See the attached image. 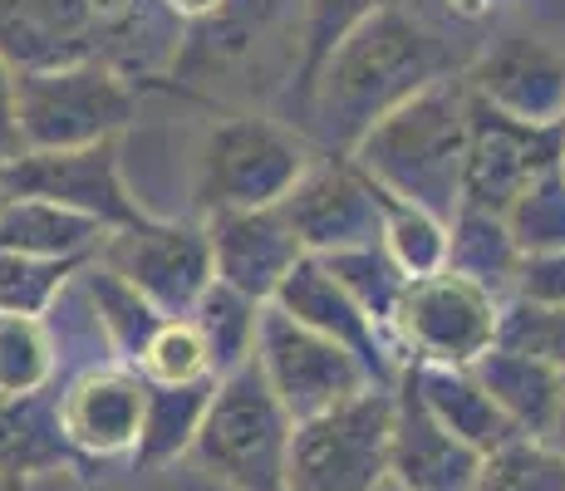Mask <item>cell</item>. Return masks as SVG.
I'll use <instances>...</instances> for the list:
<instances>
[{"mask_svg": "<svg viewBox=\"0 0 565 491\" xmlns=\"http://www.w3.org/2000/svg\"><path fill=\"white\" fill-rule=\"evenodd\" d=\"M472 50L477 45L452 40V30L423 15L418 6L388 0L350 35L334 40L300 84V104H306L300 134L320 152H350L364 128L379 124L408 94L443 74H462Z\"/></svg>", "mask_w": 565, "mask_h": 491, "instance_id": "cell-1", "label": "cell"}, {"mask_svg": "<svg viewBox=\"0 0 565 491\" xmlns=\"http://www.w3.org/2000/svg\"><path fill=\"white\" fill-rule=\"evenodd\" d=\"M467 79L443 74L423 84L379 124H369L350 148L354 168L384 196L448 222L462 206V162H467Z\"/></svg>", "mask_w": 565, "mask_h": 491, "instance_id": "cell-2", "label": "cell"}, {"mask_svg": "<svg viewBox=\"0 0 565 491\" xmlns=\"http://www.w3.org/2000/svg\"><path fill=\"white\" fill-rule=\"evenodd\" d=\"M315 152L320 148L296 124L260 108L212 118L192 143V216L276 206Z\"/></svg>", "mask_w": 565, "mask_h": 491, "instance_id": "cell-3", "label": "cell"}, {"mask_svg": "<svg viewBox=\"0 0 565 491\" xmlns=\"http://www.w3.org/2000/svg\"><path fill=\"white\" fill-rule=\"evenodd\" d=\"M290 428L296 423L270 393L266 374L256 369V359H246L216 374L188 462L226 491H276L286 472Z\"/></svg>", "mask_w": 565, "mask_h": 491, "instance_id": "cell-4", "label": "cell"}, {"mask_svg": "<svg viewBox=\"0 0 565 491\" xmlns=\"http://www.w3.org/2000/svg\"><path fill=\"white\" fill-rule=\"evenodd\" d=\"M134 79L99 54L15 70V124L25 148H89L138 124Z\"/></svg>", "mask_w": 565, "mask_h": 491, "instance_id": "cell-5", "label": "cell"}, {"mask_svg": "<svg viewBox=\"0 0 565 491\" xmlns=\"http://www.w3.org/2000/svg\"><path fill=\"white\" fill-rule=\"evenodd\" d=\"M394 384H369L290 428L280 491H379L388 477Z\"/></svg>", "mask_w": 565, "mask_h": 491, "instance_id": "cell-6", "label": "cell"}, {"mask_svg": "<svg viewBox=\"0 0 565 491\" xmlns=\"http://www.w3.org/2000/svg\"><path fill=\"white\" fill-rule=\"evenodd\" d=\"M497 324H502L497 295L452 276V270H438V276H418L404 286L388 334H394L404 364L467 369L497 344Z\"/></svg>", "mask_w": 565, "mask_h": 491, "instance_id": "cell-7", "label": "cell"}, {"mask_svg": "<svg viewBox=\"0 0 565 491\" xmlns=\"http://www.w3.org/2000/svg\"><path fill=\"white\" fill-rule=\"evenodd\" d=\"M94 256L108 260L162 320L188 314L198 295L212 286V246L202 216H143L108 232Z\"/></svg>", "mask_w": 565, "mask_h": 491, "instance_id": "cell-8", "label": "cell"}, {"mask_svg": "<svg viewBox=\"0 0 565 491\" xmlns=\"http://www.w3.org/2000/svg\"><path fill=\"white\" fill-rule=\"evenodd\" d=\"M256 369L266 374L270 393L280 398V408L290 413V423L315 418V413L334 408V403L354 398L360 388H369V369L350 354L344 344L315 334L310 324L290 320L276 305H260V324H256Z\"/></svg>", "mask_w": 565, "mask_h": 491, "instance_id": "cell-9", "label": "cell"}, {"mask_svg": "<svg viewBox=\"0 0 565 491\" xmlns=\"http://www.w3.org/2000/svg\"><path fill=\"white\" fill-rule=\"evenodd\" d=\"M276 206L306 256H334V250L379 242L388 196L354 168L350 152H315L310 168Z\"/></svg>", "mask_w": 565, "mask_h": 491, "instance_id": "cell-10", "label": "cell"}, {"mask_svg": "<svg viewBox=\"0 0 565 491\" xmlns=\"http://www.w3.org/2000/svg\"><path fill=\"white\" fill-rule=\"evenodd\" d=\"M0 192L45 196V202H60L70 212L94 216L104 232L143 222V212H138L134 192L124 182V168H118V138H104V143H89V148L15 152L10 162H0Z\"/></svg>", "mask_w": 565, "mask_h": 491, "instance_id": "cell-11", "label": "cell"}, {"mask_svg": "<svg viewBox=\"0 0 565 491\" xmlns=\"http://www.w3.org/2000/svg\"><path fill=\"white\" fill-rule=\"evenodd\" d=\"M472 94V89H467ZM565 158L561 134L551 124H526L472 94L467 104V162H462V206L497 212L516 202L541 172Z\"/></svg>", "mask_w": 565, "mask_h": 491, "instance_id": "cell-12", "label": "cell"}, {"mask_svg": "<svg viewBox=\"0 0 565 491\" xmlns=\"http://www.w3.org/2000/svg\"><path fill=\"white\" fill-rule=\"evenodd\" d=\"M462 79L482 104L502 108L512 118H526V124L556 128L565 108V50L512 20V25H497L472 50Z\"/></svg>", "mask_w": 565, "mask_h": 491, "instance_id": "cell-13", "label": "cell"}, {"mask_svg": "<svg viewBox=\"0 0 565 491\" xmlns=\"http://www.w3.org/2000/svg\"><path fill=\"white\" fill-rule=\"evenodd\" d=\"M148 384L134 364H99L70 378L54 398L60 433L79 462H128L143 428Z\"/></svg>", "mask_w": 565, "mask_h": 491, "instance_id": "cell-14", "label": "cell"}, {"mask_svg": "<svg viewBox=\"0 0 565 491\" xmlns=\"http://www.w3.org/2000/svg\"><path fill=\"white\" fill-rule=\"evenodd\" d=\"M270 305L286 310L290 320L310 324V330L324 334V340L344 344L369 369L374 384H394V378L404 374V354H398L394 334H388L369 310L354 305V295L324 270L320 256H300L296 266H290V276L280 280V290Z\"/></svg>", "mask_w": 565, "mask_h": 491, "instance_id": "cell-15", "label": "cell"}, {"mask_svg": "<svg viewBox=\"0 0 565 491\" xmlns=\"http://www.w3.org/2000/svg\"><path fill=\"white\" fill-rule=\"evenodd\" d=\"M206 246H212V280L270 305L280 280L290 276L300 250L280 206H252V212H212L202 216Z\"/></svg>", "mask_w": 565, "mask_h": 491, "instance_id": "cell-16", "label": "cell"}, {"mask_svg": "<svg viewBox=\"0 0 565 491\" xmlns=\"http://www.w3.org/2000/svg\"><path fill=\"white\" fill-rule=\"evenodd\" d=\"M477 462L472 447L438 428L423 413V403L408 393L404 378H394V438H388V477L404 491H472Z\"/></svg>", "mask_w": 565, "mask_h": 491, "instance_id": "cell-17", "label": "cell"}, {"mask_svg": "<svg viewBox=\"0 0 565 491\" xmlns=\"http://www.w3.org/2000/svg\"><path fill=\"white\" fill-rule=\"evenodd\" d=\"M408 384V393L423 403L433 423H438L448 438H458L462 447H472L477 457H487L492 447L521 438L507 423V413L487 398V388L477 384L472 369H443V364H404L398 374Z\"/></svg>", "mask_w": 565, "mask_h": 491, "instance_id": "cell-18", "label": "cell"}, {"mask_svg": "<svg viewBox=\"0 0 565 491\" xmlns=\"http://www.w3.org/2000/svg\"><path fill=\"white\" fill-rule=\"evenodd\" d=\"M467 369L477 374V384L487 388V398L507 413V423H512L516 433H526V438L546 433L551 413H556V398L565 388L561 369H551L546 359H536V354H521L512 344H492Z\"/></svg>", "mask_w": 565, "mask_h": 491, "instance_id": "cell-19", "label": "cell"}, {"mask_svg": "<svg viewBox=\"0 0 565 491\" xmlns=\"http://www.w3.org/2000/svg\"><path fill=\"white\" fill-rule=\"evenodd\" d=\"M104 226L45 196H0V250L50 260H84L104 242Z\"/></svg>", "mask_w": 565, "mask_h": 491, "instance_id": "cell-20", "label": "cell"}, {"mask_svg": "<svg viewBox=\"0 0 565 491\" xmlns=\"http://www.w3.org/2000/svg\"><path fill=\"white\" fill-rule=\"evenodd\" d=\"M79 457L70 452L60 433V413H54L50 388L30 393V398H0V477L6 482H25V477L70 467Z\"/></svg>", "mask_w": 565, "mask_h": 491, "instance_id": "cell-21", "label": "cell"}, {"mask_svg": "<svg viewBox=\"0 0 565 491\" xmlns=\"http://www.w3.org/2000/svg\"><path fill=\"white\" fill-rule=\"evenodd\" d=\"M516 266L521 250L497 212H477V206H458L448 216V270L472 286H482L497 300H512L516 290Z\"/></svg>", "mask_w": 565, "mask_h": 491, "instance_id": "cell-22", "label": "cell"}, {"mask_svg": "<svg viewBox=\"0 0 565 491\" xmlns=\"http://www.w3.org/2000/svg\"><path fill=\"white\" fill-rule=\"evenodd\" d=\"M216 378H198V384H148V403H143V428H138V447L128 462L138 472L148 467H172L188 457L192 438H198V423L206 413Z\"/></svg>", "mask_w": 565, "mask_h": 491, "instance_id": "cell-23", "label": "cell"}, {"mask_svg": "<svg viewBox=\"0 0 565 491\" xmlns=\"http://www.w3.org/2000/svg\"><path fill=\"white\" fill-rule=\"evenodd\" d=\"M74 280H79V290L89 295L94 314H99V324L108 330V344H114V354L124 359V364H134L138 349L148 344V334L162 324V314L134 286H128V280L118 276L108 260H99V256L79 260Z\"/></svg>", "mask_w": 565, "mask_h": 491, "instance_id": "cell-24", "label": "cell"}, {"mask_svg": "<svg viewBox=\"0 0 565 491\" xmlns=\"http://www.w3.org/2000/svg\"><path fill=\"white\" fill-rule=\"evenodd\" d=\"M188 320L198 324V334L206 344V359H212V374H226V369L246 364V359L256 354L260 300H252V295L212 280V286L198 295V305L188 310Z\"/></svg>", "mask_w": 565, "mask_h": 491, "instance_id": "cell-25", "label": "cell"}, {"mask_svg": "<svg viewBox=\"0 0 565 491\" xmlns=\"http://www.w3.org/2000/svg\"><path fill=\"white\" fill-rule=\"evenodd\" d=\"M379 246H384V256L394 260L404 280L448 270V222L423 212V206H408V202H394V196H388Z\"/></svg>", "mask_w": 565, "mask_h": 491, "instance_id": "cell-26", "label": "cell"}, {"mask_svg": "<svg viewBox=\"0 0 565 491\" xmlns=\"http://www.w3.org/2000/svg\"><path fill=\"white\" fill-rule=\"evenodd\" d=\"M472 491H565V457L541 438H512L477 462Z\"/></svg>", "mask_w": 565, "mask_h": 491, "instance_id": "cell-27", "label": "cell"}, {"mask_svg": "<svg viewBox=\"0 0 565 491\" xmlns=\"http://www.w3.org/2000/svg\"><path fill=\"white\" fill-rule=\"evenodd\" d=\"M54 384V344L35 314H0V398H30Z\"/></svg>", "mask_w": 565, "mask_h": 491, "instance_id": "cell-28", "label": "cell"}, {"mask_svg": "<svg viewBox=\"0 0 565 491\" xmlns=\"http://www.w3.org/2000/svg\"><path fill=\"white\" fill-rule=\"evenodd\" d=\"M507 232L521 256H541V250H565V168L556 162L541 172L526 192L502 212Z\"/></svg>", "mask_w": 565, "mask_h": 491, "instance_id": "cell-29", "label": "cell"}, {"mask_svg": "<svg viewBox=\"0 0 565 491\" xmlns=\"http://www.w3.org/2000/svg\"><path fill=\"white\" fill-rule=\"evenodd\" d=\"M320 260H324V270L354 295V305L369 310L388 330L394 305H398V295H404L408 280L398 276V266L384 256V246L379 242L374 246H350V250H334V256H320Z\"/></svg>", "mask_w": 565, "mask_h": 491, "instance_id": "cell-30", "label": "cell"}, {"mask_svg": "<svg viewBox=\"0 0 565 491\" xmlns=\"http://www.w3.org/2000/svg\"><path fill=\"white\" fill-rule=\"evenodd\" d=\"M134 369L143 374V384H162V388H168V384H198V378H216L198 324H192L188 314L162 320L158 330L148 334V344L138 349Z\"/></svg>", "mask_w": 565, "mask_h": 491, "instance_id": "cell-31", "label": "cell"}, {"mask_svg": "<svg viewBox=\"0 0 565 491\" xmlns=\"http://www.w3.org/2000/svg\"><path fill=\"white\" fill-rule=\"evenodd\" d=\"M89 260V256H84ZM79 260H50V256H20V250H0V314H45Z\"/></svg>", "mask_w": 565, "mask_h": 491, "instance_id": "cell-32", "label": "cell"}, {"mask_svg": "<svg viewBox=\"0 0 565 491\" xmlns=\"http://www.w3.org/2000/svg\"><path fill=\"white\" fill-rule=\"evenodd\" d=\"M388 0H300L296 15V89L310 79V70L324 60V50L340 35H350L364 15H374Z\"/></svg>", "mask_w": 565, "mask_h": 491, "instance_id": "cell-33", "label": "cell"}, {"mask_svg": "<svg viewBox=\"0 0 565 491\" xmlns=\"http://www.w3.org/2000/svg\"><path fill=\"white\" fill-rule=\"evenodd\" d=\"M497 344H512L521 354H536L565 374V305L507 300L502 324H497Z\"/></svg>", "mask_w": 565, "mask_h": 491, "instance_id": "cell-34", "label": "cell"}, {"mask_svg": "<svg viewBox=\"0 0 565 491\" xmlns=\"http://www.w3.org/2000/svg\"><path fill=\"white\" fill-rule=\"evenodd\" d=\"M512 300L565 305V250H541V256H521Z\"/></svg>", "mask_w": 565, "mask_h": 491, "instance_id": "cell-35", "label": "cell"}, {"mask_svg": "<svg viewBox=\"0 0 565 491\" xmlns=\"http://www.w3.org/2000/svg\"><path fill=\"white\" fill-rule=\"evenodd\" d=\"M124 491H226V487L212 482V477L198 472V467L182 457V462H172V467H148V472H138V467H134V482H128Z\"/></svg>", "mask_w": 565, "mask_h": 491, "instance_id": "cell-36", "label": "cell"}, {"mask_svg": "<svg viewBox=\"0 0 565 491\" xmlns=\"http://www.w3.org/2000/svg\"><path fill=\"white\" fill-rule=\"evenodd\" d=\"M20 152V124H15V64L0 54V162Z\"/></svg>", "mask_w": 565, "mask_h": 491, "instance_id": "cell-37", "label": "cell"}, {"mask_svg": "<svg viewBox=\"0 0 565 491\" xmlns=\"http://www.w3.org/2000/svg\"><path fill=\"white\" fill-rule=\"evenodd\" d=\"M15 491H114V487L94 482V477H84L79 462H70V467H54V472L25 477V482H15Z\"/></svg>", "mask_w": 565, "mask_h": 491, "instance_id": "cell-38", "label": "cell"}, {"mask_svg": "<svg viewBox=\"0 0 565 491\" xmlns=\"http://www.w3.org/2000/svg\"><path fill=\"white\" fill-rule=\"evenodd\" d=\"M226 6H232V0H162V10H168L172 20H182V25H202V20L222 15Z\"/></svg>", "mask_w": 565, "mask_h": 491, "instance_id": "cell-39", "label": "cell"}, {"mask_svg": "<svg viewBox=\"0 0 565 491\" xmlns=\"http://www.w3.org/2000/svg\"><path fill=\"white\" fill-rule=\"evenodd\" d=\"M541 442H551V447H556V452L565 457V388H561V398H556V413H551L546 433H541Z\"/></svg>", "mask_w": 565, "mask_h": 491, "instance_id": "cell-40", "label": "cell"}, {"mask_svg": "<svg viewBox=\"0 0 565 491\" xmlns=\"http://www.w3.org/2000/svg\"><path fill=\"white\" fill-rule=\"evenodd\" d=\"M556 134H561V148H565V108H561V118H556Z\"/></svg>", "mask_w": 565, "mask_h": 491, "instance_id": "cell-41", "label": "cell"}, {"mask_svg": "<svg viewBox=\"0 0 565 491\" xmlns=\"http://www.w3.org/2000/svg\"><path fill=\"white\" fill-rule=\"evenodd\" d=\"M0 491H15V482H6V477H0Z\"/></svg>", "mask_w": 565, "mask_h": 491, "instance_id": "cell-42", "label": "cell"}, {"mask_svg": "<svg viewBox=\"0 0 565 491\" xmlns=\"http://www.w3.org/2000/svg\"><path fill=\"white\" fill-rule=\"evenodd\" d=\"M561 168H565V158H561Z\"/></svg>", "mask_w": 565, "mask_h": 491, "instance_id": "cell-43", "label": "cell"}, {"mask_svg": "<svg viewBox=\"0 0 565 491\" xmlns=\"http://www.w3.org/2000/svg\"><path fill=\"white\" fill-rule=\"evenodd\" d=\"M0 196H6V192H0Z\"/></svg>", "mask_w": 565, "mask_h": 491, "instance_id": "cell-44", "label": "cell"}, {"mask_svg": "<svg viewBox=\"0 0 565 491\" xmlns=\"http://www.w3.org/2000/svg\"><path fill=\"white\" fill-rule=\"evenodd\" d=\"M276 491H280V487H276Z\"/></svg>", "mask_w": 565, "mask_h": 491, "instance_id": "cell-45", "label": "cell"}]
</instances>
